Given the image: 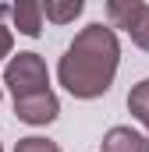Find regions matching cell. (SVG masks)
I'll use <instances>...</instances> for the list:
<instances>
[{
    "instance_id": "obj_1",
    "label": "cell",
    "mask_w": 149,
    "mask_h": 152,
    "mask_svg": "<svg viewBox=\"0 0 149 152\" xmlns=\"http://www.w3.org/2000/svg\"><path fill=\"white\" fill-rule=\"evenodd\" d=\"M117 71V39L103 25H89L74 39L60 60V81L71 96L92 99L110 88V78Z\"/></svg>"
},
{
    "instance_id": "obj_2",
    "label": "cell",
    "mask_w": 149,
    "mask_h": 152,
    "mask_svg": "<svg viewBox=\"0 0 149 152\" xmlns=\"http://www.w3.org/2000/svg\"><path fill=\"white\" fill-rule=\"evenodd\" d=\"M7 85L14 92V103L18 99H29L39 92H50L46 88V67L36 53H18L11 64H7Z\"/></svg>"
},
{
    "instance_id": "obj_3",
    "label": "cell",
    "mask_w": 149,
    "mask_h": 152,
    "mask_svg": "<svg viewBox=\"0 0 149 152\" xmlns=\"http://www.w3.org/2000/svg\"><path fill=\"white\" fill-rule=\"evenodd\" d=\"M107 14L121 28H128L131 39L142 50H149V4H139V0H131V4H107Z\"/></svg>"
},
{
    "instance_id": "obj_4",
    "label": "cell",
    "mask_w": 149,
    "mask_h": 152,
    "mask_svg": "<svg viewBox=\"0 0 149 152\" xmlns=\"http://www.w3.org/2000/svg\"><path fill=\"white\" fill-rule=\"evenodd\" d=\"M14 113L29 124H46V120L57 117V99H53V92H39V96H29V99H18Z\"/></svg>"
},
{
    "instance_id": "obj_5",
    "label": "cell",
    "mask_w": 149,
    "mask_h": 152,
    "mask_svg": "<svg viewBox=\"0 0 149 152\" xmlns=\"http://www.w3.org/2000/svg\"><path fill=\"white\" fill-rule=\"evenodd\" d=\"M103 152H149V145L128 127H114L103 142Z\"/></svg>"
},
{
    "instance_id": "obj_6",
    "label": "cell",
    "mask_w": 149,
    "mask_h": 152,
    "mask_svg": "<svg viewBox=\"0 0 149 152\" xmlns=\"http://www.w3.org/2000/svg\"><path fill=\"white\" fill-rule=\"evenodd\" d=\"M11 14H14V21H18V28L25 36H39L43 32V4H18Z\"/></svg>"
},
{
    "instance_id": "obj_7",
    "label": "cell",
    "mask_w": 149,
    "mask_h": 152,
    "mask_svg": "<svg viewBox=\"0 0 149 152\" xmlns=\"http://www.w3.org/2000/svg\"><path fill=\"white\" fill-rule=\"evenodd\" d=\"M128 106H131V113L149 127V81H139V85H135V92L128 96Z\"/></svg>"
},
{
    "instance_id": "obj_8",
    "label": "cell",
    "mask_w": 149,
    "mask_h": 152,
    "mask_svg": "<svg viewBox=\"0 0 149 152\" xmlns=\"http://www.w3.org/2000/svg\"><path fill=\"white\" fill-rule=\"evenodd\" d=\"M82 14V0H71V4H43V18L50 21H71Z\"/></svg>"
},
{
    "instance_id": "obj_9",
    "label": "cell",
    "mask_w": 149,
    "mask_h": 152,
    "mask_svg": "<svg viewBox=\"0 0 149 152\" xmlns=\"http://www.w3.org/2000/svg\"><path fill=\"white\" fill-rule=\"evenodd\" d=\"M18 152H57V145H50V142H43V138H25Z\"/></svg>"
},
{
    "instance_id": "obj_10",
    "label": "cell",
    "mask_w": 149,
    "mask_h": 152,
    "mask_svg": "<svg viewBox=\"0 0 149 152\" xmlns=\"http://www.w3.org/2000/svg\"><path fill=\"white\" fill-rule=\"evenodd\" d=\"M7 50H11V32H7V28L0 25V57H4Z\"/></svg>"
}]
</instances>
